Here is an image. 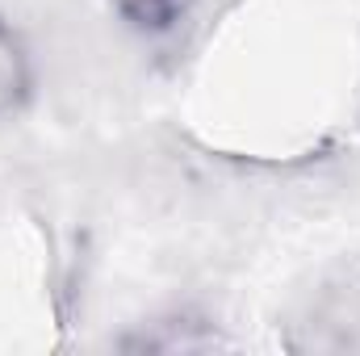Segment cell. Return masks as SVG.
<instances>
[{"mask_svg": "<svg viewBox=\"0 0 360 356\" xmlns=\"http://www.w3.org/2000/svg\"><path fill=\"white\" fill-rule=\"evenodd\" d=\"M30 92V63L17 42V34L0 21V117L13 113Z\"/></svg>", "mask_w": 360, "mask_h": 356, "instance_id": "1", "label": "cell"}, {"mask_svg": "<svg viewBox=\"0 0 360 356\" xmlns=\"http://www.w3.org/2000/svg\"><path fill=\"white\" fill-rule=\"evenodd\" d=\"M113 8H117L130 25L160 34V30H172V25H176L180 17L193 8V0H113Z\"/></svg>", "mask_w": 360, "mask_h": 356, "instance_id": "2", "label": "cell"}]
</instances>
